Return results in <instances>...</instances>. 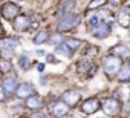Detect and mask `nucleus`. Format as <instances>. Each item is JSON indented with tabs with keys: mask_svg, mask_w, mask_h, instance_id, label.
Here are the masks:
<instances>
[{
	"mask_svg": "<svg viewBox=\"0 0 130 118\" xmlns=\"http://www.w3.org/2000/svg\"><path fill=\"white\" fill-rule=\"evenodd\" d=\"M122 68V63H121V58L116 57V55H107L104 57L103 60V69L107 75H116L119 72V69Z\"/></svg>",
	"mask_w": 130,
	"mask_h": 118,
	"instance_id": "f257e3e1",
	"label": "nucleus"
},
{
	"mask_svg": "<svg viewBox=\"0 0 130 118\" xmlns=\"http://www.w3.org/2000/svg\"><path fill=\"white\" fill-rule=\"evenodd\" d=\"M80 22H81V16H80V14L69 12V14H66L64 17H61V19H60V22H58L57 28H58V31L74 29V28H77V26L80 25Z\"/></svg>",
	"mask_w": 130,
	"mask_h": 118,
	"instance_id": "f03ea898",
	"label": "nucleus"
},
{
	"mask_svg": "<svg viewBox=\"0 0 130 118\" xmlns=\"http://www.w3.org/2000/svg\"><path fill=\"white\" fill-rule=\"evenodd\" d=\"M68 112H69V106L64 103L63 100L52 101V104H51V113H52V116L61 118V116H66Z\"/></svg>",
	"mask_w": 130,
	"mask_h": 118,
	"instance_id": "7ed1b4c3",
	"label": "nucleus"
},
{
	"mask_svg": "<svg viewBox=\"0 0 130 118\" xmlns=\"http://www.w3.org/2000/svg\"><path fill=\"white\" fill-rule=\"evenodd\" d=\"M2 17L5 20H14L17 16H19V6L12 2H6L3 6H2Z\"/></svg>",
	"mask_w": 130,
	"mask_h": 118,
	"instance_id": "20e7f679",
	"label": "nucleus"
},
{
	"mask_svg": "<svg viewBox=\"0 0 130 118\" xmlns=\"http://www.w3.org/2000/svg\"><path fill=\"white\" fill-rule=\"evenodd\" d=\"M31 23H32V20H31V17H29V16L20 14V16H17V17L14 19L12 26H14V29H15V31L23 32V31H26V29H29V28H31Z\"/></svg>",
	"mask_w": 130,
	"mask_h": 118,
	"instance_id": "39448f33",
	"label": "nucleus"
},
{
	"mask_svg": "<svg viewBox=\"0 0 130 118\" xmlns=\"http://www.w3.org/2000/svg\"><path fill=\"white\" fill-rule=\"evenodd\" d=\"M80 98H81L80 91H77V89H69V91H66V92L63 94V98H61V100L66 103L69 107H74V106L78 104Z\"/></svg>",
	"mask_w": 130,
	"mask_h": 118,
	"instance_id": "423d86ee",
	"label": "nucleus"
},
{
	"mask_svg": "<svg viewBox=\"0 0 130 118\" xmlns=\"http://www.w3.org/2000/svg\"><path fill=\"white\" fill-rule=\"evenodd\" d=\"M119 109H121L119 107V101L116 98H107L104 101V104H103V110L109 116H113V115L119 113Z\"/></svg>",
	"mask_w": 130,
	"mask_h": 118,
	"instance_id": "0eeeda50",
	"label": "nucleus"
},
{
	"mask_svg": "<svg viewBox=\"0 0 130 118\" xmlns=\"http://www.w3.org/2000/svg\"><path fill=\"white\" fill-rule=\"evenodd\" d=\"M15 94H17V97H19V98H29L31 95H34V94H35V87H34V84H32V83L25 81V83H20V84L17 86Z\"/></svg>",
	"mask_w": 130,
	"mask_h": 118,
	"instance_id": "6e6552de",
	"label": "nucleus"
},
{
	"mask_svg": "<svg viewBox=\"0 0 130 118\" xmlns=\"http://www.w3.org/2000/svg\"><path fill=\"white\" fill-rule=\"evenodd\" d=\"M110 31H112V28H110V23H107V22H100L98 26H95L93 29H90L92 35L96 37V38H104V37H107V35L110 34Z\"/></svg>",
	"mask_w": 130,
	"mask_h": 118,
	"instance_id": "1a4fd4ad",
	"label": "nucleus"
},
{
	"mask_svg": "<svg viewBox=\"0 0 130 118\" xmlns=\"http://www.w3.org/2000/svg\"><path fill=\"white\" fill-rule=\"evenodd\" d=\"M98 109H100V101H98L96 98H89V100H86V101L81 104V110H83L86 115H92V113H95Z\"/></svg>",
	"mask_w": 130,
	"mask_h": 118,
	"instance_id": "9d476101",
	"label": "nucleus"
},
{
	"mask_svg": "<svg viewBox=\"0 0 130 118\" xmlns=\"http://www.w3.org/2000/svg\"><path fill=\"white\" fill-rule=\"evenodd\" d=\"M75 8V0H66V2H63L57 11V16L58 17H64L66 14H69L72 9Z\"/></svg>",
	"mask_w": 130,
	"mask_h": 118,
	"instance_id": "9b49d317",
	"label": "nucleus"
},
{
	"mask_svg": "<svg viewBox=\"0 0 130 118\" xmlns=\"http://www.w3.org/2000/svg\"><path fill=\"white\" fill-rule=\"evenodd\" d=\"M118 23L122 26V28H127L130 25V9L128 8H121V11L118 12V17H116Z\"/></svg>",
	"mask_w": 130,
	"mask_h": 118,
	"instance_id": "f8f14e48",
	"label": "nucleus"
},
{
	"mask_svg": "<svg viewBox=\"0 0 130 118\" xmlns=\"http://www.w3.org/2000/svg\"><path fill=\"white\" fill-rule=\"evenodd\" d=\"M3 87H5V91H6V94H14L15 91H17V86H19V83H17V78L15 77H5V80H3Z\"/></svg>",
	"mask_w": 130,
	"mask_h": 118,
	"instance_id": "ddd939ff",
	"label": "nucleus"
},
{
	"mask_svg": "<svg viewBox=\"0 0 130 118\" xmlns=\"http://www.w3.org/2000/svg\"><path fill=\"white\" fill-rule=\"evenodd\" d=\"M26 106L29 109H40V107H43V98L40 95L34 94L29 98H26Z\"/></svg>",
	"mask_w": 130,
	"mask_h": 118,
	"instance_id": "4468645a",
	"label": "nucleus"
},
{
	"mask_svg": "<svg viewBox=\"0 0 130 118\" xmlns=\"http://www.w3.org/2000/svg\"><path fill=\"white\" fill-rule=\"evenodd\" d=\"M113 55H116V57H128V54H130V49H128V46H125V45H116V46H113L112 48V51H110Z\"/></svg>",
	"mask_w": 130,
	"mask_h": 118,
	"instance_id": "2eb2a0df",
	"label": "nucleus"
},
{
	"mask_svg": "<svg viewBox=\"0 0 130 118\" xmlns=\"http://www.w3.org/2000/svg\"><path fill=\"white\" fill-rule=\"evenodd\" d=\"M19 46V40L15 38H3V40H0V51H3V49H15Z\"/></svg>",
	"mask_w": 130,
	"mask_h": 118,
	"instance_id": "dca6fc26",
	"label": "nucleus"
},
{
	"mask_svg": "<svg viewBox=\"0 0 130 118\" xmlns=\"http://www.w3.org/2000/svg\"><path fill=\"white\" fill-rule=\"evenodd\" d=\"M77 69L80 74H90L92 72V68H93V63L89 62V60H83V62H78L77 63Z\"/></svg>",
	"mask_w": 130,
	"mask_h": 118,
	"instance_id": "f3484780",
	"label": "nucleus"
},
{
	"mask_svg": "<svg viewBox=\"0 0 130 118\" xmlns=\"http://www.w3.org/2000/svg\"><path fill=\"white\" fill-rule=\"evenodd\" d=\"M47 40H49V34H47V31H46V29L38 31V34L34 37V43H35V45H43V43H47Z\"/></svg>",
	"mask_w": 130,
	"mask_h": 118,
	"instance_id": "a211bd4d",
	"label": "nucleus"
},
{
	"mask_svg": "<svg viewBox=\"0 0 130 118\" xmlns=\"http://www.w3.org/2000/svg\"><path fill=\"white\" fill-rule=\"evenodd\" d=\"M57 52H58L60 55H64V57H68V58H69V57H72V54H74V49H71V48H69L66 43L63 41L61 45H58V46H57Z\"/></svg>",
	"mask_w": 130,
	"mask_h": 118,
	"instance_id": "6ab92c4d",
	"label": "nucleus"
},
{
	"mask_svg": "<svg viewBox=\"0 0 130 118\" xmlns=\"http://www.w3.org/2000/svg\"><path fill=\"white\" fill-rule=\"evenodd\" d=\"M118 78H119L121 81H127V80L130 78V63L124 65V66L119 69V72H118Z\"/></svg>",
	"mask_w": 130,
	"mask_h": 118,
	"instance_id": "aec40b11",
	"label": "nucleus"
},
{
	"mask_svg": "<svg viewBox=\"0 0 130 118\" xmlns=\"http://www.w3.org/2000/svg\"><path fill=\"white\" fill-rule=\"evenodd\" d=\"M19 66L23 69V71H28L31 68V58L26 55V54H22L19 57Z\"/></svg>",
	"mask_w": 130,
	"mask_h": 118,
	"instance_id": "412c9836",
	"label": "nucleus"
},
{
	"mask_svg": "<svg viewBox=\"0 0 130 118\" xmlns=\"http://www.w3.org/2000/svg\"><path fill=\"white\" fill-rule=\"evenodd\" d=\"M11 69H12V65L9 62V58H5V57L0 58V71L2 72H9Z\"/></svg>",
	"mask_w": 130,
	"mask_h": 118,
	"instance_id": "4be33fe9",
	"label": "nucleus"
},
{
	"mask_svg": "<svg viewBox=\"0 0 130 118\" xmlns=\"http://www.w3.org/2000/svg\"><path fill=\"white\" fill-rule=\"evenodd\" d=\"M64 43H66L71 49H74V51H77V49L83 45V41L78 40V38H68V40H64Z\"/></svg>",
	"mask_w": 130,
	"mask_h": 118,
	"instance_id": "5701e85b",
	"label": "nucleus"
},
{
	"mask_svg": "<svg viewBox=\"0 0 130 118\" xmlns=\"http://www.w3.org/2000/svg\"><path fill=\"white\" fill-rule=\"evenodd\" d=\"M61 40H64V38H63V35H61L60 32H57V34H54L52 37H49L47 43H49L51 46H58V45H61Z\"/></svg>",
	"mask_w": 130,
	"mask_h": 118,
	"instance_id": "b1692460",
	"label": "nucleus"
},
{
	"mask_svg": "<svg viewBox=\"0 0 130 118\" xmlns=\"http://www.w3.org/2000/svg\"><path fill=\"white\" fill-rule=\"evenodd\" d=\"M106 2H107V0H92V2L87 5V9H89V11H92V9H98V8L103 6Z\"/></svg>",
	"mask_w": 130,
	"mask_h": 118,
	"instance_id": "393cba45",
	"label": "nucleus"
},
{
	"mask_svg": "<svg viewBox=\"0 0 130 118\" xmlns=\"http://www.w3.org/2000/svg\"><path fill=\"white\" fill-rule=\"evenodd\" d=\"M98 23H100V16H98V14H93V16L89 19V22H87L89 29H93L95 26H98Z\"/></svg>",
	"mask_w": 130,
	"mask_h": 118,
	"instance_id": "a878e982",
	"label": "nucleus"
},
{
	"mask_svg": "<svg viewBox=\"0 0 130 118\" xmlns=\"http://www.w3.org/2000/svg\"><path fill=\"white\" fill-rule=\"evenodd\" d=\"M6 91H5V87H3V84H0V103H3L5 101V98H6Z\"/></svg>",
	"mask_w": 130,
	"mask_h": 118,
	"instance_id": "bb28decb",
	"label": "nucleus"
},
{
	"mask_svg": "<svg viewBox=\"0 0 130 118\" xmlns=\"http://www.w3.org/2000/svg\"><path fill=\"white\" fill-rule=\"evenodd\" d=\"M29 118H47V116H46V113H43V112H40V110H38V112L31 113V116H29Z\"/></svg>",
	"mask_w": 130,
	"mask_h": 118,
	"instance_id": "cd10ccee",
	"label": "nucleus"
},
{
	"mask_svg": "<svg viewBox=\"0 0 130 118\" xmlns=\"http://www.w3.org/2000/svg\"><path fill=\"white\" fill-rule=\"evenodd\" d=\"M44 68H46V65H44V63H38V66H37L38 72H43V71H44Z\"/></svg>",
	"mask_w": 130,
	"mask_h": 118,
	"instance_id": "c85d7f7f",
	"label": "nucleus"
},
{
	"mask_svg": "<svg viewBox=\"0 0 130 118\" xmlns=\"http://www.w3.org/2000/svg\"><path fill=\"white\" fill-rule=\"evenodd\" d=\"M125 110H127V112H130V98L125 101Z\"/></svg>",
	"mask_w": 130,
	"mask_h": 118,
	"instance_id": "c756f323",
	"label": "nucleus"
},
{
	"mask_svg": "<svg viewBox=\"0 0 130 118\" xmlns=\"http://www.w3.org/2000/svg\"><path fill=\"white\" fill-rule=\"evenodd\" d=\"M47 62H55V63H57V60H55L54 55H47Z\"/></svg>",
	"mask_w": 130,
	"mask_h": 118,
	"instance_id": "7c9ffc66",
	"label": "nucleus"
},
{
	"mask_svg": "<svg viewBox=\"0 0 130 118\" xmlns=\"http://www.w3.org/2000/svg\"><path fill=\"white\" fill-rule=\"evenodd\" d=\"M37 55H40V57H41V55H46V52H44L43 49H38V51H37Z\"/></svg>",
	"mask_w": 130,
	"mask_h": 118,
	"instance_id": "2f4dec72",
	"label": "nucleus"
},
{
	"mask_svg": "<svg viewBox=\"0 0 130 118\" xmlns=\"http://www.w3.org/2000/svg\"><path fill=\"white\" fill-rule=\"evenodd\" d=\"M40 83H41V84H46V83H47V78H46V77H41V78H40Z\"/></svg>",
	"mask_w": 130,
	"mask_h": 118,
	"instance_id": "473e14b6",
	"label": "nucleus"
},
{
	"mask_svg": "<svg viewBox=\"0 0 130 118\" xmlns=\"http://www.w3.org/2000/svg\"><path fill=\"white\" fill-rule=\"evenodd\" d=\"M110 5L112 6H118V0H110Z\"/></svg>",
	"mask_w": 130,
	"mask_h": 118,
	"instance_id": "72a5a7b5",
	"label": "nucleus"
},
{
	"mask_svg": "<svg viewBox=\"0 0 130 118\" xmlns=\"http://www.w3.org/2000/svg\"><path fill=\"white\" fill-rule=\"evenodd\" d=\"M2 2H3V0H0V3H2Z\"/></svg>",
	"mask_w": 130,
	"mask_h": 118,
	"instance_id": "f704fd0d",
	"label": "nucleus"
},
{
	"mask_svg": "<svg viewBox=\"0 0 130 118\" xmlns=\"http://www.w3.org/2000/svg\"><path fill=\"white\" fill-rule=\"evenodd\" d=\"M128 34H130V32H128Z\"/></svg>",
	"mask_w": 130,
	"mask_h": 118,
	"instance_id": "c9c22d12",
	"label": "nucleus"
}]
</instances>
